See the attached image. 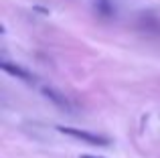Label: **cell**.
<instances>
[{"label": "cell", "instance_id": "cell-1", "mask_svg": "<svg viewBox=\"0 0 160 158\" xmlns=\"http://www.w3.org/2000/svg\"><path fill=\"white\" fill-rule=\"evenodd\" d=\"M57 130L65 136H71L75 140H81L85 144H91V146H108L109 140L106 136L93 134V132H85V130H77V128H69V126H57Z\"/></svg>", "mask_w": 160, "mask_h": 158}, {"label": "cell", "instance_id": "cell-2", "mask_svg": "<svg viewBox=\"0 0 160 158\" xmlns=\"http://www.w3.org/2000/svg\"><path fill=\"white\" fill-rule=\"evenodd\" d=\"M43 95L49 99V101H53L57 107H61V110H67V111L71 110V103H69V99H67L63 93H59L57 89H53V87H43Z\"/></svg>", "mask_w": 160, "mask_h": 158}, {"label": "cell", "instance_id": "cell-3", "mask_svg": "<svg viewBox=\"0 0 160 158\" xmlns=\"http://www.w3.org/2000/svg\"><path fill=\"white\" fill-rule=\"evenodd\" d=\"M2 69L6 73H10V75L22 79V81H35V75H31V73L27 71V69H22L20 65H14V63H8V61H2Z\"/></svg>", "mask_w": 160, "mask_h": 158}, {"label": "cell", "instance_id": "cell-4", "mask_svg": "<svg viewBox=\"0 0 160 158\" xmlns=\"http://www.w3.org/2000/svg\"><path fill=\"white\" fill-rule=\"evenodd\" d=\"M95 10H98L102 16H112L113 14L112 0H95Z\"/></svg>", "mask_w": 160, "mask_h": 158}, {"label": "cell", "instance_id": "cell-5", "mask_svg": "<svg viewBox=\"0 0 160 158\" xmlns=\"http://www.w3.org/2000/svg\"><path fill=\"white\" fill-rule=\"evenodd\" d=\"M81 158H102V156H91V154H83Z\"/></svg>", "mask_w": 160, "mask_h": 158}]
</instances>
